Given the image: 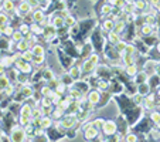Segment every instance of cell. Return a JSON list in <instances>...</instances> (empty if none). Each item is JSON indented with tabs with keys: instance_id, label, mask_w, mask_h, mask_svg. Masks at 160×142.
Segmentation results:
<instances>
[{
	"instance_id": "cell-1",
	"label": "cell",
	"mask_w": 160,
	"mask_h": 142,
	"mask_svg": "<svg viewBox=\"0 0 160 142\" xmlns=\"http://www.w3.org/2000/svg\"><path fill=\"white\" fill-rule=\"evenodd\" d=\"M9 136H10V141H14V142H23V141H27L28 135L26 132L24 127L17 124H13V127L10 128V132H9Z\"/></svg>"
},
{
	"instance_id": "cell-2",
	"label": "cell",
	"mask_w": 160,
	"mask_h": 142,
	"mask_svg": "<svg viewBox=\"0 0 160 142\" xmlns=\"http://www.w3.org/2000/svg\"><path fill=\"white\" fill-rule=\"evenodd\" d=\"M101 132L111 139V136H113L116 132H118V122H116V119H112V118H108V119H105V122H103V127H102V129H101Z\"/></svg>"
},
{
	"instance_id": "cell-3",
	"label": "cell",
	"mask_w": 160,
	"mask_h": 142,
	"mask_svg": "<svg viewBox=\"0 0 160 142\" xmlns=\"http://www.w3.org/2000/svg\"><path fill=\"white\" fill-rule=\"evenodd\" d=\"M14 67L18 70V71H21V73H24V74H31L34 71L33 63H28V61L23 60L21 57L14 61Z\"/></svg>"
},
{
	"instance_id": "cell-4",
	"label": "cell",
	"mask_w": 160,
	"mask_h": 142,
	"mask_svg": "<svg viewBox=\"0 0 160 142\" xmlns=\"http://www.w3.org/2000/svg\"><path fill=\"white\" fill-rule=\"evenodd\" d=\"M87 101L91 104H94V105H99L101 101H102V92L98 91L97 88L95 90H89L87 92Z\"/></svg>"
},
{
	"instance_id": "cell-5",
	"label": "cell",
	"mask_w": 160,
	"mask_h": 142,
	"mask_svg": "<svg viewBox=\"0 0 160 142\" xmlns=\"http://www.w3.org/2000/svg\"><path fill=\"white\" fill-rule=\"evenodd\" d=\"M48 18H50V24H52L57 30L65 26V18H64L62 16L58 14V12H54L52 14H50Z\"/></svg>"
},
{
	"instance_id": "cell-6",
	"label": "cell",
	"mask_w": 160,
	"mask_h": 142,
	"mask_svg": "<svg viewBox=\"0 0 160 142\" xmlns=\"http://www.w3.org/2000/svg\"><path fill=\"white\" fill-rule=\"evenodd\" d=\"M113 27H115V20L113 18H111V17L102 18V21H101V30H102L103 34H106L108 31H112Z\"/></svg>"
},
{
	"instance_id": "cell-7",
	"label": "cell",
	"mask_w": 160,
	"mask_h": 142,
	"mask_svg": "<svg viewBox=\"0 0 160 142\" xmlns=\"http://www.w3.org/2000/svg\"><path fill=\"white\" fill-rule=\"evenodd\" d=\"M113 9H115V7L112 6L109 2H106V0H105V2L101 4V7H99V14H101V17H102V18L109 17V16L113 13Z\"/></svg>"
},
{
	"instance_id": "cell-8",
	"label": "cell",
	"mask_w": 160,
	"mask_h": 142,
	"mask_svg": "<svg viewBox=\"0 0 160 142\" xmlns=\"http://www.w3.org/2000/svg\"><path fill=\"white\" fill-rule=\"evenodd\" d=\"M0 6H2V10H3L4 13H7V14H13L17 4H16V0H3Z\"/></svg>"
},
{
	"instance_id": "cell-9",
	"label": "cell",
	"mask_w": 160,
	"mask_h": 142,
	"mask_svg": "<svg viewBox=\"0 0 160 142\" xmlns=\"http://www.w3.org/2000/svg\"><path fill=\"white\" fill-rule=\"evenodd\" d=\"M95 70H97V66L89 58H82V73L92 74V73H95Z\"/></svg>"
},
{
	"instance_id": "cell-10",
	"label": "cell",
	"mask_w": 160,
	"mask_h": 142,
	"mask_svg": "<svg viewBox=\"0 0 160 142\" xmlns=\"http://www.w3.org/2000/svg\"><path fill=\"white\" fill-rule=\"evenodd\" d=\"M52 125H54V118H52L51 115H42V117L40 118V127H41L42 129L48 131L50 128H52Z\"/></svg>"
},
{
	"instance_id": "cell-11",
	"label": "cell",
	"mask_w": 160,
	"mask_h": 142,
	"mask_svg": "<svg viewBox=\"0 0 160 142\" xmlns=\"http://www.w3.org/2000/svg\"><path fill=\"white\" fill-rule=\"evenodd\" d=\"M33 108H34V105H31L28 101H27V103L20 104L18 115H21V117H30V118H31V112H33Z\"/></svg>"
},
{
	"instance_id": "cell-12",
	"label": "cell",
	"mask_w": 160,
	"mask_h": 142,
	"mask_svg": "<svg viewBox=\"0 0 160 142\" xmlns=\"http://www.w3.org/2000/svg\"><path fill=\"white\" fill-rule=\"evenodd\" d=\"M106 36V41H108V44H111V45H116L119 41L122 40V36L121 34H118L116 31H108V33L105 34Z\"/></svg>"
},
{
	"instance_id": "cell-13",
	"label": "cell",
	"mask_w": 160,
	"mask_h": 142,
	"mask_svg": "<svg viewBox=\"0 0 160 142\" xmlns=\"http://www.w3.org/2000/svg\"><path fill=\"white\" fill-rule=\"evenodd\" d=\"M138 71H139V64L138 63H133V64H129V66L123 67V73L126 74L129 78H133V77L138 74Z\"/></svg>"
},
{
	"instance_id": "cell-14",
	"label": "cell",
	"mask_w": 160,
	"mask_h": 142,
	"mask_svg": "<svg viewBox=\"0 0 160 142\" xmlns=\"http://www.w3.org/2000/svg\"><path fill=\"white\" fill-rule=\"evenodd\" d=\"M41 77H42V82H48V81H51L52 78H55L57 76H55V73L50 68V67H42Z\"/></svg>"
},
{
	"instance_id": "cell-15",
	"label": "cell",
	"mask_w": 160,
	"mask_h": 142,
	"mask_svg": "<svg viewBox=\"0 0 160 142\" xmlns=\"http://www.w3.org/2000/svg\"><path fill=\"white\" fill-rule=\"evenodd\" d=\"M133 82H135L136 85L138 84H142V82H146L149 80V74L146 73L145 70H139V71H138V74H136L135 77H133Z\"/></svg>"
},
{
	"instance_id": "cell-16",
	"label": "cell",
	"mask_w": 160,
	"mask_h": 142,
	"mask_svg": "<svg viewBox=\"0 0 160 142\" xmlns=\"http://www.w3.org/2000/svg\"><path fill=\"white\" fill-rule=\"evenodd\" d=\"M152 91H153V90L150 88V85H149V82H148V81L136 85V92L140 94L142 97H146V95H148L149 92H152Z\"/></svg>"
},
{
	"instance_id": "cell-17",
	"label": "cell",
	"mask_w": 160,
	"mask_h": 142,
	"mask_svg": "<svg viewBox=\"0 0 160 142\" xmlns=\"http://www.w3.org/2000/svg\"><path fill=\"white\" fill-rule=\"evenodd\" d=\"M149 119H150V122H153L154 128L160 129V111H157V109L150 111L149 112Z\"/></svg>"
},
{
	"instance_id": "cell-18",
	"label": "cell",
	"mask_w": 160,
	"mask_h": 142,
	"mask_svg": "<svg viewBox=\"0 0 160 142\" xmlns=\"http://www.w3.org/2000/svg\"><path fill=\"white\" fill-rule=\"evenodd\" d=\"M31 16H33V21L40 23V21H42L45 17H47V13H45L42 9H36L31 12Z\"/></svg>"
},
{
	"instance_id": "cell-19",
	"label": "cell",
	"mask_w": 160,
	"mask_h": 142,
	"mask_svg": "<svg viewBox=\"0 0 160 142\" xmlns=\"http://www.w3.org/2000/svg\"><path fill=\"white\" fill-rule=\"evenodd\" d=\"M28 49H30V43H28L26 39L17 41L16 43V45H14V51H18V53H23V51H26V50H28Z\"/></svg>"
},
{
	"instance_id": "cell-20",
	"label": "cell",
	"mask_w": 160,
	"mask_h": 142,
	"mask_svg": "<svg viewBox=\"0 0 160 142\" xmlns=\"http://www.w3.org/2000/svg\"><path fill=\"white\" fill-rule=\"evenodd\" d=\"M126 27H128V23H126V20H118V21H115V27H113V31H116L118 34H123L125 33V30H126Z\"/></svg>"
},
{
	"instance_id": "cell-21",
	"label": "cell",
	"mask_w": 160,
	"mask_h": 142,
	"mask_svg": "<svg viewBox=\"0 0 160 142\" xmlns=\"http://www.w3.org/2000/svg\"><path fill=\"white\" fill-rule=\"evenodd\" d=\"M18 85H26V84H30V74H24V73H18L17 78H16V81Z\"/></svg>"
},
{
	"instance_id": "cell-22",
	"label": "cell",
	"mask_w": 160,
	"mask_h": 142,
	"mask_svg": "<svg viewBox=\"0 0 160 142\" xmlns=\"http://www.w3.org/2000/svg\"><path fill=\"white\" fill-rule=\"evenodd\" d=\"M95 88H97L98 91H101V92L109 91V81L108 80H103V78H98V82H97V85H95Z\"/></svg>"
},
{
	"instance_id": "cell-23",
	"label": "cell",
	"mask_w": 160,
	"mask_h": 142,
	"mask_svg": "<svg viewBox=\"0 0 160 142\" xmlns=\"http://www.w3.org/2000/svg\"><path fill=\"white\" fill-rule=\"evenodd\" d=\"M65 109H62L61 107H58V105H54V109H52V112H51V117L54 118V121H57V119H61V118L65 115Z\"/></svg>"
},
{
	"instance_id": "cell-24",
	"label": "cell",
	"mask_w": 160,
	"mask_h": 142,
	"mask_svg": "<svg viewBox=\"0 0 160 142\" xmlns=\"http://www.w3.org/2000/svg\"><path fill=\"white\" fill-rule=\"evenodd\" d=\"M31 51H33L34 55H41L45 54V45L42 43H36V44L31 47Z\"/></svg>"
},
{
	"instance_id": "cell-25",
	"label": "cell",
	"mask_w": 160,
	"mask_h": 142,
	"mask_svg": "<svg viewBox=\"0 0 160 142\" xmlns=\"http://www.w3.org/2000/svg\"><path fill=\"white\" fill-rule=\"evenodd\" d=\"M30 31L33 34H36V36H38V37H41L42 34H44V29H42L38 23H36V21L30 24Z\"/></svg>"
},
{
	"instance_id": "cell-26",
	"label": "cell",
	"mask_w": 160,
	"mask_h": 142,
	"mask_svg": "<svg viewBox=\"0 0 160 142\" xmlns=\"http://www.w3.org/2000/svg\"><path fill=\"white\" fill-rule=\"evenodd\" d=\"M10 82H12V80H10V77L7 76V73L2 74V76H0V91H3Z\"/></svg>"
},
{
	"instance_id": "cell-27",
	"label": "cell",
	"mask_w": 160,
	"mask_h": 142,
	"mask_svg": "<svg viewBox=\"0 0 160 142\" xmlns=\"http://www.w3.org/2000/svg\"><path fill=\"white\" fill-rule=\"evenodd\" d=\"M89 122L94 125L95 128H98V129H102L103 122H105V118H103V117H95L94 119H89Z\"/></svg>"
},
{
	"instance_id": "cell-28",
	"label": "cell",
	"mask_w": 160,
	"mask_h": 142,
	"mask_svg": "<svg viewBox=\"0 0 160 142\" xmlns=\"http://www.w3.org/2000/svg\"><path fill=\"white\" fill-rule=\"evenodd\" d=\"M68 88H70V87H68V85H67L65 82H62V81H61V80H60V82H58V85H57V87H55V91H57L58 94H61V95H65V94L68 92Z\"/></svg>"
},
{
	"instance_id": "cell-29",
	"label": "cell",
	"mask_w": 160,
	"mask_h": 142,
	"mask_svg": "<svg viewBox=\"0 0 160 142\" xmlns=\"http://www.w3.org/2000/svg\"><path fill=\"white\" fill-rule=\"evenodd\" d=\"M139 134H136V132H126L125 134V141L126 142H138L139 141Z\"/></svg>"
},
{
	"instance_id": "cell-30",
	"label": "cell",
	"mask_w": 160,
	"mask_h": 142,
	"mask_svg": "<svg viewBox=\"0 0 160 142\" xmlns=\"http://www.w3.org/2000/svg\"><path fill=\"white\" fill-rule=\"evenodd\" d=\"M40 92H41L42 97H50V94L52 92V88L50 87L47 82H44V84L41 85V88H40Z\"/></svg>"
},
{
	"instance_id": "cell-31",
	"label": "cell",
	"mask_w": 160,
	"mask_h": 142,
	"mask_svg": "<svg viewBox=\"0 0 160 142\" xmlns=\"http://www.w3.org/2000/svg\"><path fill=\"white\" fill-rule=\"evenodd\" d=\"M20 55H21V58H23V60L28 61V63H33L34 54H33V51H31V49H28V50H26V51L20 53Z\"/></svg>"
},
{
	"instance_id": "cell-32",
	"label": "cell",
	"mask_w": 160,
	"mask_h": 142,
	"mask_svg": "<svg viewBox=\"0 0 160 142\" xmlns=\"http://www.w3.org/2000/svg\"><path fill=\"white\" fill-rule=\"evenodd\" d=\"M128 43H129V41H126V40H123V39H122L121 40V41H119L118 43V44H116L115 45V49H116V51H118L119 53V54H123V53H125V49H126V45H128Z\"/></svg>"
},
{
	"instance_id": "cell-33",
	"label": "cell",
	"mask_w": 160,
	"mask_h": 142,
	"mask_svg": "<svg viewBox=\"0 0 160 142\" xmlns=\"http://www.w3.org/2000/svg\"><path fill=\"white\" fill-rule=\"evenodd\" d=\"M17 29L23 34H24V36H27V34L30 33V24H28V23H26V21H23V20H21V23L17 26Z\"/></svg>"
},
{
	"instance_id": "cell-34",
	"label": "cell",
	"mask_w": 160,
	"mask_h": 142,
	"mask_svg": "<svg viewBox=\"0 0 160 142\" xmlns=\"http://www.w3.org/2000/svg\"><path fill=\"white\" fill-rule=\"evenodd\" d=\"M75 23H78V20H77V17H75L74 13H71V14H68L65 17V26L67 27H71V26H74Z\"/></svg>"
},
{
	"instance_id": "cell-35",
	"label": "cell",
	"mask_w": 160,
	"mask_h": 142,
	"mask_svg": "<svg viewBox=\"0 0 160 142\" xmlns=\"http://www.w3.org/2000/svg\"><path fill=\"white\" fill-rule=\"evenodd\" d=\"M45 60H47V57H45V54H41V55H34L33 58V66H42V64L45 63Z\"/></svg>"
},
{
	"instance_id": "cell-36",
	"label": "cell",
	"mask_w": 160,
	"mask_h": 142,
	"mask_svg": "<svg viewBox=\"0 0 160 142\" xmlns=\"http://www.w3.org/2000/svg\"><path fill=\"white\" fill-rule=\"evenodd\" d=\"M14 30H16V27L12 24V23H9V24H7L6 27H4V30H3V33H2V34L10 39V37L13 36V33H14Z\"/></svg>"
},
{
	"instance_id": "cell-37",
	"label": "cell",
	"mask_w": 160,
	"mask_h": 142,
	"mask_svg": "<svg viewBox=\"0 0 160 142\" xmlns=\"http://www.w3.org/2000/svg\"><path fill=\"white\" fill-rule=\"evenodd\" d=\"M23 39H24V34L21 33V31L18 30V29H16L14 33H13V36L10 37V40H12V41H14V43L20 41V40H23Z\"/></svg>"
},
{
	"instance_id": "cell-38",
	"label": "cell",
	"mask_w": 160,
	"mask_h": 142,
	"mask_svg": "<svg viewBox=\"0 0 160 142\" xmlns=\"http://www.w3.org/2000/svg\"><path fill=\"white\" fill-rule=\"evenodd\" d=\"M125 53H128V54H136L138 53V47L132 41H129L126 45V49H125Z\"/></svg>"
},
{
	"instance_id": "cell-39",
	"label": "cell",
	"mask_w": 160,
	"mask_h": 142,
	"mask_svg": "<svg viewBox=\"0 0 160 142\" xmlns=\"http://www.w3.org/2000/svg\"><path fill=\"white\" fill-rule=\"evenodd\" d=\"M106 2H109V3L112 4L113 7H118V9H123L125 7V0H106Z\"/></svg>"
},
{
	"instance_id": "cell-40",
	"label": "cell",
	"mask_w": 160,
	"mask_h": 142,
	"mask_svg": "<svg viewBox=\"0 0 160 142\" xmlns=\"http://www.w3.org/2000/svg\"><path fill=\"white\" fill-rule=\"evenodd\" d=\"M18 124L23 125V127H27L28 124H31V118L30 117H21V115H18Z\"/></svg>"
},
{
	"instance_id": "cell-41",
	"label": "cell",
	"mask_w": 160,
	"mask_h": 142,
	"mask_svg": "<svg viewBox=\"0 0 160 142\" xmlns=\"http://www.w3.org/2000/svg\"><path fill=\"white\" fill-rule=\"evenodd\" d=\"M27 3L31 6V9L36 10V9H40V2L38 0H27Z\"/></svg>"
},
{
	"instance_id": "cell-42",
	"label": "cell",
	"mask_w": 160,
	"mask_h": 142,
	"mask_svg": "<svg viewBox=\"0 0 160 142\" xmlns=\"http://www.w3.org/2000/svg\"><path fill=\"white\" fill-rule=\"evenodd\" d=\"M154 50H156V53L159 54V57H160V40H157V43L154 44V47H153Z\"/></svg>"
},
{
	"instance_id": "cell-43",
	"label": "cell",
	"mask_w": 160,
	"mask_h": 142,
	"mask_svg": "<svg viewBox=\"0 0 160 142\" xmlns=\"http://www.w3.org/2000/svg\"><path fill=\"white\" fill-rule=\"evenodd\" d=\"M148 2H149V4H150L152 7H154L157 3H160V0H148Z\"/></svg>"
},
{
	"instance_id": "cell-44",
	"label": "cell",
	"mask_w": 160,
	"mask_h": 142,
	"mask_svg": "<svg viewBox=\"0 0 160 142\" xmlns=\"http://www.w3.org/2000/svg\"><path fill=\"white\" fill-rule=\"evenodd\" d=\"M7 71V68L4 66H2V64H0V76H2V74H4Z\"/></svg>"
},
{
	"instance_id": "cell-45",
	"label": "cell",
	"mask_w": 160,
	"mask_h": 142,
	"mask_svg": "<svg viewBox=\"0 0 160 142\" xmlns=\"http://www.w3.org/2000/svg\"><path fill=\"white\" fill-rule=\"evenodd\" d=\"M154 9H156L157 14H160V3H157V4H156V6H154Z\"/></svg>"
},
{
	"instance_id": "cell-46",
	"label": "cell",
	"mask_w": 160,
	"mask_h": 142,
	"mask_svg": "<svg viewBox=\"0 0 160 142\" xmlns=\"http://www.w3.org/2000/svg\"><path fill=\"white\" fill-rule=\"evenodd\" d=\"M2 128H3V124H2V119H0V129H2Z\"/></svg>"
},
{
	"instance_id": "cell-47",
	"label": "cell",
	"mask_w": 160,
	"mask_h": 142,
	"mask_svg": "<svg viewBox=\"0 0 160 142\" xmlns=\"http://www.w3.org/2000/svg\"><path fill=\"white\" fill-rule=\"evenodd\" d=\"M157 39L160 40V30H159V33H157Z\"/></svg>"
}]
</instances>
